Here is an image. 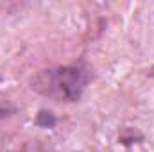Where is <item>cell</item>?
Instances as JSON below:
<instances>
[{
    "mask_svg": "<svg viewBox=\"0 0 154 152\" xmlns=\"http://www.w3.org/2000/svg\"><path fill=\"white\" fill-rule=\"evenodd\" d=\"M57 114L54 113L52 109H47V108H43V109H39L36 116H34V125L39 127V129H54L56 125H57Z\"/></svg>",
    "mask_w": 154,
    "mask_h": 152,
    "instance_id": "7a4b0ae2",
    "label": "cell"
},
{
    "mask_svg": "<svg viewBox=\"0 0 154 152\" xmlns=\"http://www.w3.org/2000/svg\"><path fill=\"white\" fill-rule=\"evenodd\" d=\"M142 140H143V136H142L136 129H125V132H124L122 138H120V141H122L124 145H133V143L142 141Z\"/></svg>",
    "mask_w": 154,
    "mask_h": 152,
    "instance_id": "3957f363",
    "label": "cell"
},
{
    "mask_svg": "<svg viewBox=\"0 0 154 152\" xmlns=\"http://www.w3.org/2000/svg\"><path fill=\"white\" fill-rule=\"evenodd\" d=\"M16 113V108L11 106V104H0V120H5L9 118L11 114Z\"/></svg>",
    "mask_w": 154,
    "mask_h": 152,
    "instance_id": "277c9868",
    "label": "cell"
},
{
    "mask_svg": "<svg viewBox=\"0 0 154 152\" xmlns=\"http://www.w3.org/2000/svg\"><path fill=\"white\" fill-rule=\"evenodd\" d=\"M93 79V68L86 61H79L74 65H56L43 68L31 77L29 84L32 91L45 99L74 104L82 99L88 84Z\"/></svg>",
    "mask_w": 154,
    "mask_h": 152,
    "instance_id": "6da1fadb",
    "label": "cell"
}]
</instances>
